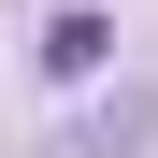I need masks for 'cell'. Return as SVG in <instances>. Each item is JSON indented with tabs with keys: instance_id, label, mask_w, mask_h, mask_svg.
Here are the masks:
<instances>
[{
	"instance_id": "cell-1",
	"label": "cell",
	"mask_w": 158,
	"mask_h": 158,
	"mask_svg": "<svg viewBox=\"0 0 158 158\" xmlns=\"http://www.w3.org/2000/svg\"><path fill=\"white\" fill-rule=\"evenodd\" d=\"M144 144H158V86H115V115H86L58 158H144Z\"/></svg>"
},
{
	"instance_id": "cell-2",
	"label": "cell",
	"mask_w": 158,
	"mask_h": 158,
	"mask_svg": "<svg viewBox=\"0 0 158 158\" xmlns=\"http://www.w3.org/2000/svg\"><path fill=\"white\" fill-rule=\"evenodd\" d=\"M101 58H115V15H86V0H72V15H43V72H58V86H86Z\"/></svg>"
}]
</instances>
